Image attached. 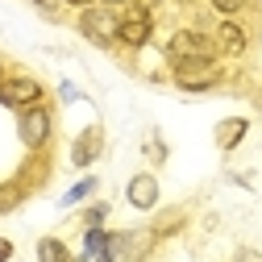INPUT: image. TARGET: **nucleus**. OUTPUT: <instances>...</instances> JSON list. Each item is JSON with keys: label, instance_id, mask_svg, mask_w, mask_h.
Wrapping results in <instances>:
<instances>
[{"label": "nucleus", "instance_id": "nucleus-25", "mask_svg": "<svg viewBox=\"0 0 262 262\" xmlns=\"http://www.w3.org/2000/svg\"><path fill=\"white\" fill-rule=\"evenodd\" d=\"M0 79H5V67H0Z\"/></svg>", "mask_w": 262, "mask_h": 262}, {"label": "nucleus", "instance_id": "nucleus-1", "mask_svg": "<svg viewBox=\"0 0 262 262\" xmlns=\"http://www.w3.org/2000/svg\"><path fill=\"white\" fill-rule=\"evenodd\" d=\"M212 58H221V50H216V38L204 34V29H175L167 38L171 67H179V62H212Z\"/></svg>", "mask_w": 262, "mask_h": 262}, {"label": "nucleus", "instance_id": "nucleus-13", "mask_svg": "<svg viewBox=\"0 0 262 262\" xmlns=\"http://www.w3.org/2000/svg\"><path fill=\"white\" fill-rule=\"evenodd\" d=\"M96 187H100V179H96V175H83L75 187H67V191H62V208H71V204H83L88 195H96Z\"/></svg>", "mask_w": 262, "mask_h": 262}, {"label": "nucleus", "instance_id": "nucleus-14", "mask_svg": "<svg viewBox=\"0 0 262 262\" xmlns=\"http://www.w3.org/2000/svg\"><path fill=\"white\" fill-rule=\"evenodd\" d=\"M38 262H75V254L62 246L58 237H42L38 242Z\"/></svg>", "mask_w": 262, "mask_h": 262}, {"label": "nucleus", "instance_id": "nucleus-17", "mask_svg": "<svg viewBox=\"0 0 262 262\" xmlns=\"http://www.w3.org/2000/svg\"><path fill=\"white\" fill-rule=\"evenodd\" d=\"M108 212H113V208H108L104 200H96V204H88V208H83V216H79V221H83V229H96V225H104V221H108Z\"/></svg>", "mask_w": 262, "mask_h": 262}, {"label": "nucleus", "instance_id": "nucleus-20", "mask_svg": "<svg viewBox=\"0 0 262 262\" xmlns=\"http://www.w3.org/2000/svg\"><path fill=\"white\" fill-rule=\"evenodd\" d=\"M58 96H62V100H67V104H71V100H79V92H75V83H58Z\"/></svg>", "mask_w": 262, "mask_h": 262}, {"label": "nucleus", "instance_id": "nucleus-6", "mask_svg": "<svg viewBox=\"0 0 262 262\" xmlns=\"http://www.w3.org/2000/svg\"><path fill=\"white\" fill-rule=\"evenodd\" d=\"M150 38H154V13H142V9L121 13V34H117V42H121L125 50H142V46H150Z\"/></svg>", "mask_w": 262, "mask_h": 262}, {"label": "nucleus", "instance_id": "nucleus-23", "mask_svg": "<svg viewBox=\"0 0 262 262\" xmlns=\"http://www.w3.org/2000/svg\"><path fill=\"white\" fill-rule=\"evenodd\" d=\"M62 5H71V9H88V5H100V0H62Z\"/></svg>", "mask_w": 262, "mask_h": 262}, {"label": "nucleus", "instance_id": "nucleus-24", "mask_svg": "<svg viewBox=\"0 0 262 262\" xmlns=\"http://www.w3.org/2000/svg\"><path fill=\"white\" fill-rule=\"evenodd\" d=\"M100 5H108V9H121V5H134V0H100Z\"/></svg>", "mask_w": 262, "mask_h": 262}, {"label": "nucleus", "instance_id": "nucleus-7", "mask_svg": "<svg viewBox=\"0 0 262 262\" xmlns=\"http://www.w3.org/2000/svg\"><path fill=\"white\" fill-rule=\"evenodd\" d=\"M212 38H216V50L225 54V58H242L246 50H250V34L233 21V17H225V21H216V29H212Z\"/></svg>", "mask_w": 262, "mask_h": 262}, {"label": "nucleus", "instance_id": "nucleus-2", "mask_svg": "<svg viewBox=\"0 0 262 262\" xmlns=\"http://www.w3.org/2000/svg\"><path fill=\"white\" fill-rule=\"evenodd\" d=\"M79 34L92 42V46H100V50H113V46H121L117 42V34H121V13L117 9H108V5H88V9H79Z\"/></svg>", "mask_w": 262, "mask_h": 262}, {"label": "nucleus", "instance_id": "nucleus-15", "mask_svg": "<svg viewBox=\"0 0 262 262\" xmlns=\"http://www.w3.org/2000/svg\"><path fill=\"white\" fill-rule=\"evenodd\" d=\"M183 221H187V216H183V208H167V212H162L150 229H154V237H167V233H179Z\"/></svg>", "mask_w": 262, "mask_h": 262}, {"label": "nucleus", "instance_id": "nucleus-10", "mask_svg": "<svg viewBox=\"0 0 262 262\" xmlns=\"http://www.w3.org/2000/svg\"><path fill=\"white\" fill-rule=\"evenodd\" d=\"M100 150H104V129L92 125V129H83V134L75 138V146H71V162H75V167H92V162L100 158Z\"/></svg>", "mask_w": 262, "mask_h": 262}, {"label": "nucleus", "instance_id": "nucleus-5", "mask_svg": "<svg viewBox=\"0 0 262 262\" xmlns=\"http://www.w3.org/2000/svg\"><path fill=\"white\" fill-rule=\"evenodd\" d=\"M171 75H175V88L179 92H212L221 83L216 58L212 62H179V67H171Z\"/></svg>", "mask_w": 262, "mask_h": 262}, {"label": "nucleus", "instance_id": "nucleus-9", "mask_svg": "<svg viewBox=\"0 0 262 262\" xmlns=\"http://www.w3.org/2000/svg\"><path fill=\"white\" fill-rule=\"evenodd\" d=\"M154 242H158L154 229H129V233H121V258L117 262H146Z\"/></svg>", "mask_w": 262, "mask_h": 262}, {"label": "nucleus", "instance_id": "nucleus-12", "mask_svg": "<svg viewBox=\"0 0 262 262\" xmlns=\"http://www.w3.org/2000/svg\"><path fill=\"white\" fill-rule=\"evenodd\" d=\"M108 246H113V233H108L104 225H96V229H83V250L75 254V262H96V258H100Z\"/></svg>", "mask_w": 262, "mask_h": 262}, {"label": "nucleus", "instance_id": "nucleus-3", "mask_svg": "<svg viewBox=\"0 0 262 262\" xmlns=\"http://www.w3.org/2000/svg\"><path fill=\"white\" fill-rule=\"evenodd\" d=\"M17 138H21V146L25 150H46V142L54 138V113L46 108V100L42 104H29V108H21L17 113Z\"/></svg>", "mask_w": 262, "mask_h": 262}, {"label": "nucleus", "instance_id": "nucleus-16", "mask_svg": "<svg viewBox=\"0 0 262 262\" xmlns=\"http://www.w3.org/2000/svg\"><path fill=\"white\" fill-rule=\"evenodd\" d=\"M21 200H25V187H21V183H0V216L13 212Z\"/></svg>", "mask_w": 262, "mask_h": 262}, {"label": "nucleus", "instance_id": "nucleus-18", "mask_svg": "<svg viewBox=\"0 0 262 262\" xmlns=\"http://www.w3.org/2000/svg\"><path fill=\"white\" fill-rule=\"evenodd\" d=\"M208 5H212L221 17H237V13L246 9V0H208Z\"/></svg>", "mask_w": 262, "mask_h": 262}, {"label": "nucleus", "instance_id": "nucleus-8", "mask_svg": "<svg viewBox=\"0 0 262 262\" xmlns=\"http://www.w3.org/2000/svg\"><path fill=\"white\" fill-rule=\"evenodd\" d=\"M125 200L134 204L138 212H150V208L158 204V179H154L150 171L134 175V179H129V187H125Z\"/></svg>", "mask_w": 262, "mask_h": 262}, {"label": "nucleus", "instance_id": "nucleus-21", "mask_svg": "<svg viewBox=\"0 0 262 262\" xmlns=\"http://www.w3.org/2000/svg\"><path fill=\"white\" fill-rule=\"evenodd\" d=\"M162 5V0H134V9H142V13H154Z\"/></svg>", "mask_w": 262, "mask_h": 262}, {"label": "nucleus", "instance_id": "nucleus-19", "mask_svg": "<svg viewBox=\"0 0 262 262\" xmlns=\"http://www.w3.org/2000/svg\"><path fill=\"white\" fill-rule=\"evenodd\" d=\"M29 5H38V9L50 17V13H58V5H62V0H29Z\"/></svg>", "mask_w": 262, "mask_h": 262}, {"label": "nucleus", "instance_id": "nucleus-4", "mask_svg": "<svg viewBox=\"0 0 262 262\" xmlns=\"http://www.w3.org/2000/svg\"><path fill=\"white\" fill-rule=\"evenodd\" d=\"M42 96H46V88L34 75H5L0 79V104L13 108V113H21L29 104H42Z\"/></svg>", "mask_w": 262, "mask_h": 262}, {"label": "nucleus", "instance_id": "nucleus-11", "mask_svg": "<svg viewBox=\"0 0 262 262\" xmlns=\"http://www.w3.org/2000/svg\"><path fill=\"white\" fill-rule=\"evenodd\" d=\"M246 134H250V121H246V117H225V121H216V134H212V138H216V150L233 154Z\"/></svg>", "mask_w": 262, "mask_h": 262}, {"label": "nucleus", "instance_id": "nucleus-22", "mask_svg": "<svg viewBox=\"0 0 262 262\" xmlns=\"http://www.w3.org/2000/svg\"><path fill=\"white\" fill-rule=\"evenodd\" d=\"M9 258H13V242L0 237V262H9Z\"/></svg>", "mask_w": 262, "mask_h": 262}, {"label": "nucleus", "instance_id": "nucleus-26", "mask_svg": "<svg viewBox=\"0 0 262 262\" xmlns=\"http://www.w3.org/2000/svg\"><path fill=\"white\" fill-rule=\"evenodd\" d=\"M258 5H262V0H258Z\"/></svg>", "mask_w": 262, "mask_h": 262}]
</instances>
